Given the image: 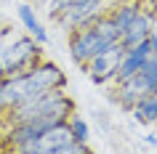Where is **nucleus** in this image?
<instances>
[{
	"label": "nucleus",
	"instance_id": "nucleus-1",
	"mask_svg": "<svg viewBox=\"0 0 157 154\" xmlns=\"http://www.w3.org/2000/svg\"><path fill=\"white\" fill-rule=\"evenodd\" d=\"M40 61H43V43H37L35 37H19L11 45L0 48V66L6 69V77L21 74L37 66Z\"/></svg>",
	"mask_w": 157,
	"mask_h": 154
},
{
	"label": "nucleus",
	"instance_id": "nucleus-2",
	"mask_svg": "<svg viewBox=\"0 0 157 154\" xmlns=\"http://www.w3.org/2000/svg\"><path fill=\"white\" fill-rule=\"evenodd\" d=\"M112 3H115V0H77L75 6H69V8L61 11L53 21H56L67 35L77 32V29L91 27L99 16H104V13L112 8Z\"/></svg>",
	"mask_w": 157,
	"mask_h": 154
},
{
	"label": "nucleus",
	"instance_id": "nucleus-3",
	"mask_svg": "<svg viewBox=\"0 0 157 154\" xmlns=\"http://www.w3.org/2000/svg\"><path fill=\"white\" fill-rule=\"evenodd\" d=\"M72 138H75L72 122L69 120H59V122H53V125H48L37 138L21 144L16 152H24V154H59L61 146L69 144Z\"/></svg>",
	"mask_w": 157,
	"mask_h": 154
},
{
	"label": "nucleus",
	"instance_id": "nucleus-4",
	"mask_svg": "<svg viewBox=\"0 0 157 154\" xmlns=\"http://www.w3.org/2000/svg\"><path fill=\"white\" fill-rule=\"evenodd\" d=\"M112 43H107L93 27H85V29H77V32H69V56L80 69H83L91 58H96L101 51H107Z\"/></svg>",
	"mask_w": 157,
	"mask_h": 154
},
{
	"label": "nucleus",
	"instance_id": "nucleus-5",
	"mask_svg": "<svg viewBox=\"0 0 157 154\" xmlns=\"http://www.w3.org/2000/svg\"><path fill=\"white\" fill-rule=\"evenodd\" d=\"M123 53H125L123 40H120V43H112L107 51H101L96 58H91V61L83 66V72L88 74L93 82H99V85L115 82V77H117V66H120V58H123Z\"/></svg>",
	"mask_w": 157,
	"mask_h": 154
},
{
	"label": "nucleus",
	"instance_id": "nucleus-6",
	"mask_svg": "<svg viewBox=\"0 0 157 154\" xmlns=\"http://www.w3.org/2000/svg\"><path fill=\"white\" fill-rule=\"evenodd\" d=\"M152 24H155L152 11L141 8V11H139V16L133 19L131 24H128V29L123 32V45H125V48H133V45L144 43L149 35H152Z\"/></svg>",
	"mask_w": 157,
	"mask_h": 154
},
{
	"label": "nucleus",
	"instance_id": "nucleus-7",
	"mask_svg": "<svg viewBox=\"0 0 157 154\" xmlns=\"http://www.w3.org/2000/svg\"><path fill=\"white\" fill-rule=\"evenodd\" d=\"M139 11H141V3H139V0H115V3H112V8H109V16L115 19L117 27L125 32L128 24L139 16Z\"/></svg>",
	"mask_w": 157,
	"mask_h": 154
},
{
	"label": "nucleus",
	"instance_id": "nucleus-8",
	"mask_svg": "<svg viewBox=\"0 0 157 154\" xmlns=\"http://www.w3.org/2000/svg\"><path fill=\"white\" fill-rule=\"evenodd\" d=\"M19 21L24 24V29L32 35L37 43H43V45L48 43V35H45V29H43L40 19L35 16V8H32V6H27V3H21V6H19Z\"/></svg>",
	"mask_w": 157,
	"mask_h": 154
},
{
	"label": "nucleus",
	"instance_id": "nucleus-9",
	"mask_svg": "<svg viewBox=\"0 0 157 154\" xmlns=\"http://www.w3.org/2000/svg\"><path fill=\"white\" fill-rule=\"evenodd\" d=\"M131 114H133V120H136V122H144V125H155V122H157V90L141 98L139 104L131 109Z\"/></svg>",
	"mask_w": 157,
	"mask_h": 154
},
{
	"label": "nucleus",
	"instance_id": "nucleus-10",
	"mask_svg": "<svg viewBox=\"0 0 157 154\" xmlns=\"http://www.w3.org/2000/svg\"><path fill=\"white\" fill-rule=\"evenodd\" d=\"M91 27H93V29H96V32H99L107 43H120V40H123V29L117 27V21H115V19L109 16V11L104 13V16H99Z\"/></svg>",
	"mask_w": 157,
	"mask_h": 154
},
{
	"label": "nucleus",
	"instance_id": "nucleus-11",
	"mask_svg": "<svg viewBox=\"0 0 157 154\" xmlns=\"http://www.w3.org/2000/svg\"><path fill=\"white\" fill-rule=\"evenodd\" d=\"M88 152H91V146L85 144V141H77V138H72L69 144L61 146V152H59V154H88Z\"/></svg>",
	"mask_w": 157,
	"mask_h": 154
},
{
	"label": "nucleus",
	"instance_id": "nucleus-12",
	"mask_svg": "<svg viewBox=\"0 0 157 154\" xmlns=\"http://www.w3.org/2000/svg\"><path fill=\"white\" fill-rule=\"evenodd\" d=\"M69 122H72V133L77 141H88V125H85V120H80V117H69Z\"/></svg>",
	"mask_w": 157,
	"mask_h": 154
},
{
	"label": "nucleus",
	"instance_id": "nucleus-13",
	"mask_svg": "<svg viewBox=\"0 0 157 154\" xmlns=\"http://www.w3.org/2000/svg\"><path fill=\"white\" fill-rule=\"evenodd\" d=\"M75 3H77V0H48V16H51V19H56L64 8L75 6Z\"/></svg>",
	"mask_w": 157,
	"mask_h": 154
},
{
	"label": "nucleus",
	"instance_id": "nucleus-14",
	"mask_svg": "<svg viewBox=\"0 0 157 154\" xmlns=\"http://www.w3.org/2000/svg\"><path fill=\"white\" fill-rule=\"evenodd\" d=\"M149 40H152V48H155V56H157V19H155V24H152V35H149Z\"/></svg>",
	"mask_w": 157,
	"mask_h": 154
},
{
	"label": "nucleus",
	"instance_id": "nucleus-15",
	"mask_svg": "<svg viewBox=\"0 0 157 154\" xmlns=\"http://www.w3.org/2000/svg\"><path fill=\"white\" fill-rule=\"evenodd\" d=\"M144 141H147L149 146H157V136H147V138H144Z\"/></svg>",
	"mask_w": 157,
	"mask_h": 154
}]
</instances>
